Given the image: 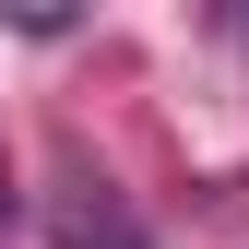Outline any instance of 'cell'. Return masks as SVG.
<instances>
[{"mask_svg":"<svg viewBox=\"0 0 249 249\" xmlns=\"http://www.w3.org/2000/svg\"><path fill=\"white\" fill-rule=\"evenodd\" d=\"M48 237H59V249H142V226H131V202H119L107 178H83V166H71V190H59V213H48Z\"/></svg>","mask_w":249,"mask_h":249,"instance_id":"cell-1","label":"cell"}]
</instances>
